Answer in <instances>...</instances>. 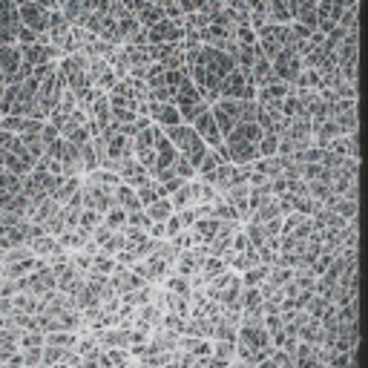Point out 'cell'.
I'll return each instance as SVG.
<instances>
[{
    "label": "cell",
    "instance_id": "obj_1",
    "mask_svg": "<svg viewBox=\"0 0 368 368\" xmlns=\"http://www.w3.org/2000/svg\"><path fill=\"white\" fill-rule=\"evenodd\" d=\"M109 288H113V294H127V291H136V288H141L144 285V279L138 277V274H133L130 268H124V265H116V270L109 274V282H107Z\"/></svg>",
    "mask_w": 368,
    "mask_h": 368
},
{
    "label": "cell",
    "instance_id": "obj_8",
    "mask_svg": "<svg viewBox=\"0 0 368 368\" xmlns=\"http://www.w3.org/2000/svg\"><path fill=\"white\" fill-rule=\"evenodd\" d=\"M210 357L233 362V357H236V340H210Z\"/></svg>",
    "mask_w": 368,
    "mask_h": 368
},
{
    "label": "cell",
    "instance_id": "obj_14",
    "mask_svg": "<svg viewBox=\"0 0 368 368\" xmlns=\"http://www.w3.org/2000/svg\"><path fill=\"white\" fill-rule=\"evenodd\" d=\"M95 225H101V213L92 210V207H81V213H78V228L92 230Z\"/></svg>",
    "mask_w": 368,
    "mask_h": 368
},
{
    "label": "cell",
    "instance_id": "obj_21",
    "mask_svg": "<svg viewBox=\"0 0 368 368\" xmlns=\"http://www.w3.org/2000/svg\"><path fill=\"white\" fill-rule=\"evenodd\" d=\"M190 354H193L196 360H199V357H210V340L199 337V340H196V345H193V351H190Z\"/></svg>",
    "mask_w": 368,
    "mask_h": 368
},
{
    "label": "cell",
    "instance_id": "obj_7",
    "mask_svg": "<svg viewBox=\"0 0 368 368\" xmlns=\"http://www.w3.org/2000/svg\"><path fill=\"white\" fill-rule=\"evenodd\" d=\"M268 268L270 265H253V268H248V270H242L239 274V282H242V288H259L262 285V279L268 277Z\"/></svg>",
    "mask_w": 368,
    "mask_h": 368
},
{
    "label": "cell",
    "instance_id": "obj_10",
    "mask_svg": "<svg viewBox=\"0 0 368 368\" xmlns=\"http://www.w3.org/2000/svg\"><path fill=\"white\" fill-rule=\"evenodd\" d=\"M162 288H164V291H173V294H190V282H187V277L175 274V270H170V274L162 279Z\"/></svg>",
    "mask_w": 368,
    "mask_h": 368
},
{
    "label": "cell",
    "instance_id": "obj_16",
    "mask_svg": "<svg viewBox=\"0 0 368 368\" xmlns=\"http://www.w3.org/2000/svg\"><path fill=\"white\" fill-rule=\"evenodd\" d=\"M127 225L147 230L150 228V216L144 213V207H136V210H127Z\"/></svg>",
    "mask_w": 368,
    "mask_h": 368
},
{
    "label": "cell",
    "instance_id": "obj_20",
    "mask_svg": "<svg viewBox=\"0 0 368 368\" xmlns=\"http://www.w3.org/2000/svg\"><path fill=\"white\" fill-rule=\"evenodd\" d=\"M63 351L67 348H61V345H43V362L46 365H55L63 360Z\"/></svg>",
    "mask_w": 368,
    "mask_h": 368
},
{
    "label": "cell",
    "instance_id": "obj_13",
    "mask_svg": "<svg viewBox=\"0 0 368 368\" xmlns=\"http://www.w3.org/2000/svg\"><path fill=\"white\" fill-rule=\"evenodd\" d=\"M242 230H245V236H248V245H250V248L259 250V248L265 245V230H262V225H256V221H245Z\"/></svg>",
    "mask_w": 368,
    "mask_h": 368
},
{
    "label": "cell",
    "instance_id": "obj_17",
    "mask_svg": "<svg viewBox=\"0 0 368 368\" xmlns=\"http://www.w3.org/2000/svg\"><path fill=\"white\" fill-rule=\"evenodd\" d=\"M173 173H175V175H182V179H193V175H196V167L190 164L187 158L179 153V155H175V162H173Z\"/></svg>",
    "mask_w": 368,
    "mask_h": 368
},
{
    "label": "cell",
    "instance_id": "obj_19",
    "mask_svg": "<svg viewBox=\"0 0 368 368\" xmlns=\"http://www.w3.org/2000/svg\"><path fill=\"white\" fill-rule=\"evenodd\" d=\"M184 230V225H182V219H179V213H170L167 219H164V239H173L175 233H182Z\"/></svg>",
    "mask_w": 368,
    "mask_h": 368
},
{
    "label": "cell",
    "instance_id": "obj_9",
    "mask_svg": "<svg viewBox=\"0 0 368 368\" xmlns=\"http://www.w3.org/2000/svg\"><path fill=\"white\" fill-rule=\"evenodd\" d=\"M116 256H109V253H104V250H98V253H92V265H89V270H95V274H104V277H109L116 270Z\"/></svg>",
    "mask_w": 368,
    "mask_h": 368
},
{
    "label": "cell",
    "instance_id": "obj_6",
    "mask_svg": "<svg viewBox=\"0 0 368 368\" xmlns=\"http://www.w3.org/2000/svg\"><path fill=\"white\" fill-rule=\"evenodd\" d=\"M144 213L150 216V221H164L170 213H173V204L167 196H158L155 202H150L147 207H144Z\"/></svg>",
    "mask_w": 368,
    "mask_h": 368
},
{
    "label": "cell",
    "instance_id": "obj_22",
    "mask_svg": "<svg viewBox=\"0 0 368 368\" xmlns=\"http://www.w3.org/2000/svg\"><path fill=\"white\" fill-rule=\"evenodd\" d=\"M175 213H179V219H182V225H184V228H193V221L199 219L196 210H193V204H190V207H182V210H175Z\"/></svg>",
    "mask_w": 368,
    "mask_h": 368
},
{
    "label": "cell",
    "instance_id": "obj_5",
    "mask_svg": "<svg viewBox=\"0 0 368 368\" xmlns=\"http://www.w3.org/2000/svg\"><path fill=\"white\" fill-rule=\"evenodd\" d=\"M113 202H116L118 207H124V210H136V207H141V202H138V196H136V187L124 184V182L116 184V190H113Z\"/></svg>",
    "mask_w": 368,
    "mask_h": 368
},
{
    "label": "cell",
    "instance_id": "obj_12",
    "mask_svg": "<svg viewBox=\"0 0 368 368\" xmlns=\"http://www.w3.org/2000/svg\"><path fill=\"white\" fill-rule=\"evenodd\" d=\"M12 305H14V311L35 314V311H38V296H32V294H23V291H18V294L12 296Z\"/></svg>",
    "mask_w": 368,
    "mask_h": 368
},
{
    "label": "cell",
    "instance_id": "obj_23",
    "mask_svg": "<svg viewBox=\"0 0 368 368\" xmlns=\"http://www.w3.org/2000/svg\"><path fill=\"white\" fill-rule=\"evenodd\" d=\"M14 311V305H12V296H0V316H9Z\"/></svg>",
    "mask_w": 368,
    "mask_h": 368
},
{
    "label": "cell",
    "instance_id": "obj_3",
    "mask_svg": "<svg viewBox=\"0 0 368 368\" xmlns=\"http://www.w3.org/2000/svg\"><path fill=\"white\" fill-rule=\"evenodd\" d=\"M219 225L221 221L216 219V216H199L196 221H193V236H196V242H202V245H210V239L216 236V230H219Z\"/></svg>",
    "mask_w": 368,
    "mask_h": 368
},
{
    "label": "cell",
    "instance_id": "obj_11",
    "mask_svg": "<svg viewBox=\"0 0 368 368\" xmlns=\"http://www.w3.org/2000/svg\"><path fill=\"white\" fill-rule=\"evenodd\" d=\"M101 221H104L107 228L118 230V228H124V225H127V210H124V207H118V204H113V207H109V210L101 216Z\"/></svg>",
    "mask_w": 368,
    "mask_h": 368
},
{
    "label": "cell",
    "instance_id": "obj_15",
    "mask_svg": "<svg viewBox=\"0 0 368 368\" xmlns=\"http://www.w3.org/2000/svg\"><path fill=\"white\" fill-rule=\"evenodd\" d=\"M262 305L259 288H242V311H256Z\"/></svg>",
    "mask_w": 368,
    "mask_h": 368
},
{
    "label": "cell",
    "instance_id": "obj_2",
    "mask_svg": "<svg viewBox=\"0 0 368 368\" xmlns=\"http://www.w3.org/2000/svg\"><path fill=\"white\" fill-rule=\"evenodd\" d=\"M58 245L63 248V250H81L84 248V242H87V239H89V230H84V228H63L58 236Z\"/></svg>",
    "mask_w": 368,
    "mask_h": 368
},
{
    "label": "cell",
    "instance_id": "obj_18",
    "mask_svg": "<svg viewBox=\"0 0 368 368\" xmlns=\"http://www.w3.org/2000/svg\"><path fill=\"white\" fill-rule=\"evenodd\" d=\"M21 357H23V365L26 368L43 362V345H38V348H21Z\"/></svg>",
    "mask_w": 368,
    "mask_h": 368
},
{
    "label": "cell",
    "instance_id": "obj_4",
    "mask_svg": "<svg viewBox=\"0 0 368 368\" xmlns=\"http://www.w3.org/2000/svg\"><path fill=\"white\" fill-rule=\"evenodd\" d=\"M29 248H32V253H35L38 259H50V256H55V253L61 250L58 239H55V236H50V233H43V236H38V239H32Z\"/></svg>",
    "mask_w": 368,
    "mask_h": 368
}]
</instances>
